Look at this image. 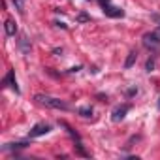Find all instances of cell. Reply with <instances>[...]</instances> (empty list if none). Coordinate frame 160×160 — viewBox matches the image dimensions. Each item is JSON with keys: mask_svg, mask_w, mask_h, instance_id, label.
<instances>
[{"mask_svg": "<svg viewBox=\"0 0 160 160\" xmlns=\"http://www.w3.org/2000/svg\"><path fill=\"white\" fill-rule=\"evenodd\" d=\"M49 132H51V126H49V124L38 122V124H34L32 130L28 132V138H40V136H45V134H49Z\"/></svg>", "mask_w": 160, "mask_h": 160, "instance_id": "3957f363", "label": "cell"}, {"mask_svg": "<svg viewBox=\"0 0 160 160\" xmlns=\"http://www.w3.org/2000/svg\"><path fill=\"white\" fill-rule=\"evenodd\" d=\"M77 21H79V23H87V21H91V17H89L87 13H79V15H77Z\"/></svg>", "mask_w": 160, "mask_h": 160, "instance_id": "4fadbf2b", "label": "cell"}, {"mask_svg": "<svg viewBox=\"0 0 160 160\" xmlns=\"http://www.w3.org/2000/svg\"><path fill=\"white\" fill-rule=\"evenodd\" d=\"M143 45L151 51H156L160 47V32L154 30V32H147L143 34Z\"/></svg>", "mask_w": 160, "mask_h": 160, "instance_id": "7a4b0ae2", "label": "cell"}, {"mask_svg": "<svg viewBox=\"0 0 160 160\" xmlns=\"http://www.w3.org/2000/svg\"><path fill=\"white\" fill-rule=\"evenodd\" d=\"M4 27H6V34H8V36H15V34H17V25H15V21L8 19Z\"/></svg>", "mask_w": 160, "mask_h": 160, "instance_id": "ba28073f", "label": "cell"}, {"mask_svg": "<svg viewBox=\"0 0 160 160\" xmlns=\"http://www.w3.org/2000/svg\"><path fill=\"white\" fill-rule=\"evenodd\" d=\"M158 32H160V25H158Z\"/></svg>", "mask_w": 160, "mask_h": 160, "instance_id": "ac0fdd59", "label": "cell"}, {"mask_svg": "<svg viewBox=\"0 0 160 160\" xmlns=\"http://www.w3.org/2000/svg\"><path fill=\"white\" fill-rule=\"evenodd\" d=\"M136 60H138V51H130L128 57H126V60H124V68H126V70L132 68V66L136 64Z\"/></svg>", "mask_w": 160, "mask_h": 160, "instance_id": "52a82bcc", "label": "cell"}, {"mask_svg": "<svg viewBox=\"0 0 160 160\" xmlns=\"http://www.w3.org/2000/svg\"><path fill=\"white\" fill-rule=\"evenodd\" d=\"M128 109H130V104L119 106L117 109H113V113H111V121H113V122H121V121L124 119V115L128 113Z\"/></svg>", "mask_w": 160, "mask_h": 160, "instance_id": "277c9868", "label": "cell"}, {"mask_svg": "<svg viewBox=\"0 0 160 160\" xmlns=\"http://www.w3.org/2000/svg\"><path fill=\"white\" fill-rule=\"evenodd\" d=\"M12 2H13V6L17 8V12L23 15V13H25V0H12Z\"/></svg>", "mask_w": 160, "mask_h": 160, "instance_id": "8fae6325", "label": "cell"}, {"mask_svg": "<svg viewBox=\"0 0 160 160\" xmlns=\"http://www.w3.org/2000/svg\"><path fill=\"white\" fill-rule=\"evenodd\" d=\"M156 108H158V109H160V98H158V102H156Z\"/></svg>", "mask_w": 160, "mask_h": 160, "instance_id": "e0dca14e", "label": "cell"}, {"mask_svg": "<svg viewBox=\"0 0 160 160\" xmlns=\"http://www.w3.org/2000/svg\"><path fill=\"white\" fill-rule=\"evenodd\" d=\"M136 92H138V89H130V91H128V92H126V94H128V96H134V94H136Z\"/></svg>", "mask_w": 160, "mask_h": 160, "instance_id": "2e32d148", "label": "cell"}, {"mask_svg": "<svg viewBox=\"0 0 160 160\" xmlns=\"http://www.w3.org/2000/svg\"><path fill=\"white\" fill-rule=\"evenodd\" d=\"M19 49H21L25 55H28V53H30V42H28V38H27V36H21V40H19Z\"/></svg>", "mask_w": 160, "mask_h": 160, "instance_id": "9c48e42d", "label": "cell"}, {"mask_svg": "<svg viewBox=\"0 0 160 160\" xmlns=\"http://www.w3.org/2000/svg\"><path fill=\"white\" fill-rule=\"evenodd\" d=\"M77 113L81 115V117H91L92 115V108H79Z\"/></svg>", "mask_w": 160, "mask_h": 160, "instance_id": "7c38bea8", "label": "cell"}, {"mask_svg": "<svg viewBox=\"0 0 160 160\" xmlns=\"http://www.w3.org/2000/svg\"><path fill=\"white\" fill-rule=\"evenodd\" d=\"M34 100L45 108H51V109H70V106L64 102V100H58V98H53V96H45V94H36Z\"/></svg>", "mask_w": 160, "mask_h": 160, "instance_id": "6da1fadb", "label": "cell"}, {"mask_svg": "<svg viewBox=\"0 0 160 160\" xmlns=\"http://www.w3.org/2000/svg\"><path fill=\"white\" fill-rule=\"evenodd\" d=\"M75 149H77V152H79V154H81V156H87V152H85V149H83L81 145H79V143L75 145Z\"/></svg>", "mask_w": 160, "mask_h": 160, "instance_id": "9a60e30c", "label": "cell"}, {"mask_svg": "<svg viewBox=\"0 0 160 160\" xmlns=\"http://www.w3.org/2000/svg\"><path fill=\"white\" fill-rule=\"evenodd\" d=\"M25 147H28V143H8L2 149L4 151H12V149H25Z\"/></svg>", "mask_w": 160, "mask_h": 160, "instance_id": "30bf717a", "label": "cell"}, {"mask_svg": "<svg viewBox=\"0 0 160 160\" xmlns=\"http://www.w3.org/2000/svg\"><path fill=\"white\" fill-rule=\"evenodd\" d=\"M152 68H154V60H152V58H149V60H147V64H145V70H147V72H152Z\"/></svg>", "mask_w": 160, "mask_h": 160, "instance_id": "5bb4252c", "label": "cell"}, {"mask_svg": "<svg viewBox=\"0 0 160 160\" xmlns=\"http://www.w3.org/2000/svg\"><path fill=\"white\" fill-rule=\"evenodd\" d=\"M104 13L108 17H113V19H119V17H124V12L121 8H115V6H108L104 4Z\"/></svg>", "mask_w": 160, "mask_h": 160, "instance_id": "5b68a950", "label": "cell"}, {"mask_svg": "<svg viewBox=\"0 0 160 160\" xmlns=\"http://www.w3.org/2000/svg\"><path fill=\"white\" fill-rule=\"evenodd\" d=\"M2 85H8V87H12L17 94H19V87H17V81H15V75H13V72L10 70L8 72V75L4 77V81H2Z\"/></svg>", "mask_w": 160, "mask_h": 160, "instance_id": "8992f818", "label": "cell"}]
</instances>
